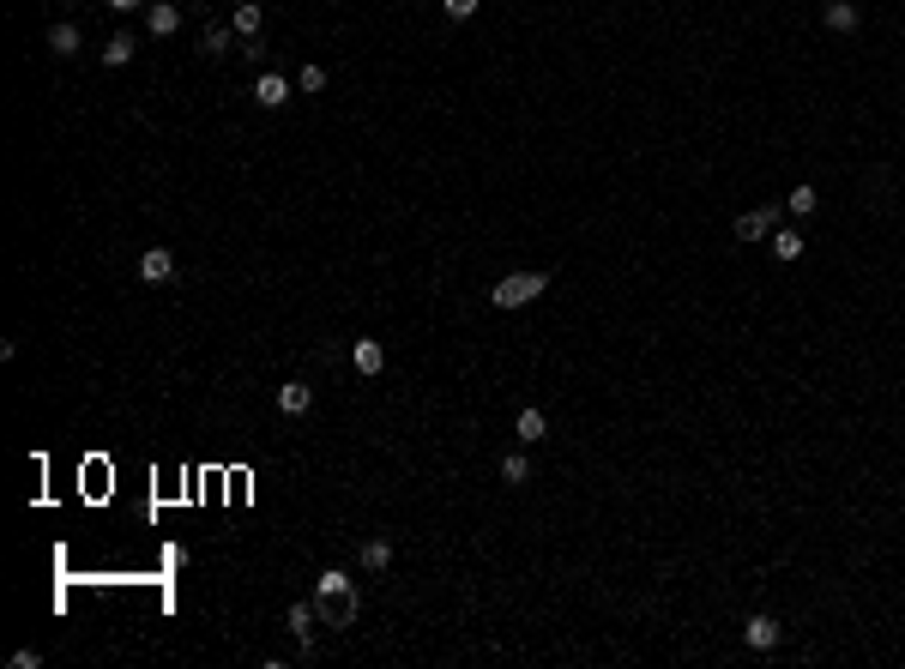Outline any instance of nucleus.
I'll return each mask as SVG.
<instances>
[{"label":"nucleus","mask_w":905,"mask_h":669,"mask_svg":"<svg viewBox=\"0 0 905 669\" xmlns=\"http://www.w3.org/2000/svg\"><path fill=\"white\" fill-rule=\"evenodd\" d=\"M254 103H260V109H284L290 103V79L284 73H260V79H254Z\"/></svg>","instance_id":"6e6552de"},{"label":"nucleus","mask_w":905,"mask_h":669,"mask_svg":"<svg viewBox=\"0 0 905 669\" xmlns=\"http://www.w3.org/2000/svg\"><path fill=\"white\" fill-rule=\"evenodd\" d=\"M200 49L212 54V61H224V54H230V31H224V25H205V36H200Z\"/></svg>","instance_id":"aec40b11"},{"label":"nucleus","mask_w":905,"mask_h":669,"mask_svg":"<svg viewBox=\"0 0 905 669\" xmlns=\"http://www.w3.org/2000/svg\"><path fill=\"white\" fill-rule=\"evenodd\" d=\"M314 615H320V627H333V634L356 627V615H363V597H356V579H351V573L326 567V573L314 579Z\"/></svg>","instance_id":"f257e3e1"},{"label":"nucleus","mask_w":905,"mask_h":669,"mask_svg":"<svg viewBox=\"0 0 905 669\" xmlns=\"http://www.w3.org/2000/svg\"><path fill=\"white\" fill-rule=\"evenodd\" d=\"M296 91H326V67H302L296 73Z\"/></svg>","instance_id":"4be33fe9"},{"label":"nucleus","mask_w":905,"mask_h":669,"mask_svg":"<svg viewBox=\"0 0 905 669\" xmlns=\"http://www.w3.org/2000/svg\"><path fill=\"white\" fill-rule=\"evenodd\" d=\"M127 61H134V36L115 31L109 43H103V67H127Z\"/></svg>","instance_id":"2eb2a0df"},{"label":"nucleus","mask_w":905,"mask_h":669,"mask_svg":"<svg viewBox=\"0 0 905 669\" xmlns=\"http://www.w3.org/2000/svg\"><path fill=\"white\" fill-rule=\"evenodd\" d=\"M477 6H483V0H441V13H447L452 25H465V18H477Z\"/></svg>","instance_id":"412c9836"},{"label":"nucleus","mask_w":905,"mask_h":669,"mask_svg":"<svg viewBox=\"0 0 905 669\" xmlns=\"http://www.w3.org/2000/svg\"><path fill=\"white\" fill-rule=\"evenodd\" d=\"M145 31L151 36H175L182 31V6H175V0H151L145 6Z\"/></svg>","instance_id":"0eeeda50"},{"label":"nucleus","mask_w":905,"mask_h":669,"mask_svg":"<svg viewBox=\"0 0 905 669\" xmlns=\"http://www.w3.org/2000/svg\"><path fill=\"white\" fill-rule=\"evenodd\" d=\"M103 6H109V13H134L139 0H103Z\"/></svg>","instance_id":"5701e85b"},{"label":"nucleus","mask_w":905,"mask_h":669,"mask_svg":"<svg viewBox=\"0 0 905 669\" xmlns=\"http://www.w3.org/2000/svg\"><path fill=\"white\" fill-rule=\"evenodd\" d=\"M308 404H314V386L308 380H284L278 386V410H284V417H308Z\"/></svg>","instance_id":"1a4fd4ad"},{"label":"nucleus","mask_w":905,"mask_h":669,"mask_svg":"<svg viewBox=\"0 0 905 669\" xmlns=\"http://www.w3.org/2000/svg\"><path fill=\"white\" fill-rule=\"evenodd\" d=\"M502 483H513V488H520V483H532V458H525V447L502 458Z\"/></svg>","instance_id":"f3484780"},{"label":"nucleus","mask_w":905,"mask_h":669,"mask_svg":"<svg viewBox=\"0 0 905 669\" xmlns=\"http://www.w3.org/2000/svg\"><path fill=\"white\" fill-rule=\"evenodd\" d=\"M815 205H821V193H815V187H791V200H785V212H791V218H809V212H815Z\"/></svg>","instance_id":"a211bd4d"},{"label":"nucleus","mask_w":905,"mask_h":669,"mask_svg":"<svg viewBox=\"0 0 905 669\" xmlns=\"http://www.w3.org/2000/svg\"><path fill=\"white\" fill-rule=\"evenodd\" d=\"M767 241H772V253H779L785 266H791V260H803V235H797V230H772Z\"/></svg>","instance_id":"dca6fc26"},{"label":"nucleus","mask_w":905,"mask_h":669,"mask_svg":"<svg viewBox=\"0 0 905 669\" xmlns=\"http://www.w3.org/2000/svg\"><path fill=\"white\" fill-rule=\"evenodd\" d=\"M314 627H320L314 597H308V603H290V609H284V634L296 639V645H314Z\"/></svg>","instance_id":"39448f33"},{"label":"nucleus","mask_w":905,"mask_h":669,"mask_svg":"<svg viewBox=\"0 0 905 669\" xmlns=\"http://www.w3.org/2000/svg\"><path fill=\"white\" fill-rule=\"evenodd\" d=\"M513 435H520V447H537V440L550 435V417H543V410H520V422H513Z\"/></svg>","instance_id":"ddd939ff"},{"label":"nucleus","mask_w":905,"mask_h":669,"mask_svg":"<svg viewBox=\"0 0 905 669\" xmlns=\"http://www.w3.org/2000/svg\"><path fill=\"white\" fill-rule=\"evenodd\" d=\"M779 639H785V627L772 615H749L742 621V645H749L754 657H767V652H779Z\"/></svg>","instance_id":"7ed1b4c3"},{"label":"nucleus","mask_w":905,"mask_h":669,"mask_svg":"<svg viewBox=\"0 0 905 669\" xmlns=\"http://www.w3.org/2000/svg\"><path fill=\"white\" fill-rule=\"evenodd\" d=\"M857 18L863 13H857L851 0H833V6H827V31H857Z\"/></svg>","instance_id":"6ab92c4d"},{"label":"nucleus","mask_w":905,"mask_h":669,"mask_svg":"<svg viewBox=\"0 0 905 669\" xmlns=\"http://www.w3.org/2000/svg\"><path fill=\"white\" fill-rule=\"evenodd\" d=\"M731 230H737V241H767V235L779 230V205H754V212H742Z\"/></svg>","instance_id":"20e7f679"},{"label":"nucleus","mask_w":905,"mask_h":669,"mask_svg":"<svg viewBox=\"0 0 905 669\" xmlns=\"http://www.w3.org/2000/svg\"><path fill=\"white\" fill-rule=\"evenodd\" d=\"M351 362H356V374H369V380H374V374L386 369V350L374 344V338H356V344H351Z\"/></svg>","instance_id":"f8f14e48"},{"label":"nucleus","mask_w":905,"mask_h":669,"mask_svg":"<svg viewBox=\"0 0 905 669\" xmlns=\"http://www.w3.org/2000/svg\"><path fill=\"white\" fill-rule=\"evenodd\" d=\"M543 290H550V271H507L502 284L489 290V301L495 308H532Z\"/></svg>","instance_id":"f03ea898"},{"label":"nucleus","mask_w":905,"mask_h":669,"mask_svg":"<svg viewBox=\"0 0 905 669\" xmlns=\"http://www.w3.org/2000/svg\"><path fill=\"white\" fill-rule=\"evenodd\" d=\"M49 54L55 61H73V54H79V25H55L49 31Z\"/></svg>","instance_id":"4468645a"},{"label":"nucleus","mask_w":905,"mask_h":669,"mask_svg":"<svg viewBox=\"0 0 905 669\" xmlns=\"http://www.w3.org/2000/svg\"><path fill=\"white\" fill-rule=\"evenodd\" d=\"M139 278H145V284H164V278H175V253H169V248H145V260H139Z\"/></svg>","instance_id":"9d476101"},{"label":"nucleus","mask_w":905,"mask_h":669,"mask_svg":"<svg viewBox=\"0 0 905 669\" xmlns=\"http://www.w3.org/2000/svg\"><path fill=\"white\" fill-rule=\"evenodd\" d=\"M260 25H266V6H260V0H235V6H230V31L242 36V43H254Z\"/></svg>","instance_id":"423d86ee"},{"label":"nucleus","mask_w":905,"mask_h":669,"mask_svg":"<svg viewBox=\"0 0 905 669\" xmlns=\"http://www.w3.org/2000/svg\"><path fill=\"white\" fill-rule=\"evenodd\" d=\"M356 561H363V573H374V579H381V573L393 567V543H386V536H369V543L356 549Z\"/></svg>","instance_id":"9b49d317"}]
</instances>
